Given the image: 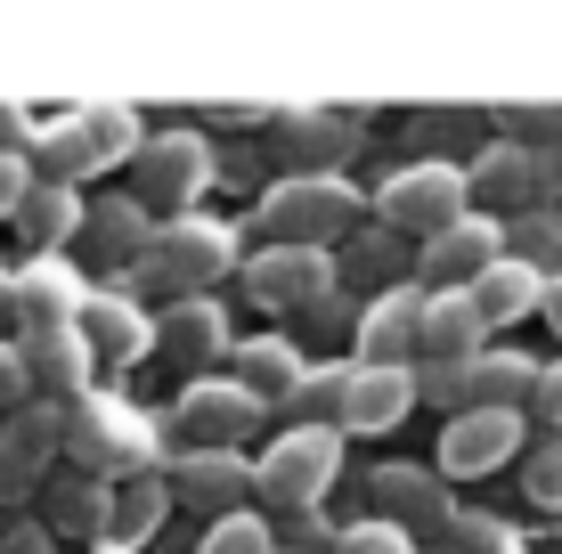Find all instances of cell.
Wrapping results in <instances>:
<instances>
[{
  "mask_svg": "<svg viewBox=\"0 0 562 554\" xmlns=\"http://www.w3.org/2000/svg\"><path fill=\"white\" fill-rule=\"evenodd\" d=\"M269 245H310V253H335V245L359 237V188L351 180H302V171H285L278 188L261 196Z\"/></svg>",
  "mask_w": 562,
  "mask_h": 554,
  "instance_id": "obj_1",
  "label": "cell"
},
{
  "mask_svg": "<svg viewBox=\"0 0 562 554\" xmlns=\"http://www.w3.org/2000/svg\"><path fill=\"white\" fill-rule=\"evenodd\" d=\"M335 473H342V432L335 425H294V432H278V441L261 449L254 482L278 513H318V498L335 489Z\"/></svg>",
  "mask_w": 562,
  "mask_h": 554,
  "instance_id": "obj_2",
  "label": "cell"
},
{
  "mask_svg": "<svg viewBox=\"0 0 562 554\" xmlns=\"http://www.w3.org/2000/svg\"><path fill=\"white\" fill-rule=\"evenodd\" d=\"M375 213H383L392 237H424L432 245L440 228H457L464 213H473V188H464L457 163H408V171H392V180L375 188Z\"/></svg>",
  "mask_w": 562,
  "mask_h": 554,
  "instance_id": "obj_3",
  "label": "cell"
},
{
  "mask_svg": "<svg viewBox=\"0 0 562 554\" xmlns=\"http://www.w3.org/2000/svg\"><path fill=\"white\" fill-rule=\"evenodd\" d=\"M66 449L90 465V482H131L147 473V416L123 408V399H74L66 408Z\"/></svg>",
  "mask_w": 562,
  "mask_h": 554,
  "instance_id": "obj_4",
  "label": "cell"
},
{
  "mask_svg": "<svg viewBox=\"0 0 562 554\" xmlns=\"http://www.w3.org/2000/svg\"><path fill=\"white\" fill-rule=\"evenodd\" d=\"M464 188H473V213H490V221H521V213H538V204H547L554 163L538 156L530 139H497V147H481V156H473Z\"/></svg>",
  "mask_w": 562,
  "mask_h": 554,
  "instance_id": "obj_5",
  "label": "cell"
},
{
  "mask_svg": "<svg viewBox=\"0 0 562 554\" xmlns=\"http://www.w3.org/2000/svg\"><path fill=\"white\" fill-rule=\"evenodd\" d=\"M228 261H237V237H228L221 221L188 213V221H164V228H155L147 278H155V285H171L180 302H196L212 278H228Z\"/></svg>",
  "mask_w": 562,
  "mask_h": 554,
  "instance_id": "obj_6",
  "label": "cell"
},
{
  "mask_svg": "<svg viewBox=\"0 0 562 554\" xmlns=\"http://www.w3.org/2000/svg\"><path fill=\"white\" fill-rule=\"evenodd\" d=\"M204 171H212V156H204L196 131H164V139H147L139 163H131V204H147V213H164V221H188Z\"/></svg>",
  "mask_w": 562,
  "mask_h": 554,
  "instance_id": "obj_7",
  "label": "cell"
},
{
  "mask_svg": "<svg viewBox=\"0 0 562 554\" xmlns=\"http://www.w3.org/2000/svg\"><path fill=\"white\" fill-rule=\"evenodd\" d=\"M335 278H342V261L310 253V245H269V253H254V270H245L254 302H269V310H326Z\"/></svg>",
  "mask_w": 562,
  "mask_h": 554,
  "instance_id": "obj_8",
  "label": "cell"
},
{
  "mask_svg": "<svg viewBox=\"0 0 562 554\" xmlns=\"http://www.w3.org/2000/svg\"><path fill=\"white\" fill-rule=\"evenodd\" d=\"M164 482H171V506H196L212 522H228V513H245V498H261L254 456H237V449H188Z\"/></svg>",
  "mask_w": 562,
  "mask_h": 554,
  "instance_id": "obj_9",
  "label": "cell"
},
{
  "mask_svg": "<svg viewBox=\"0 0 562 554\" xmlns=\"http://www.w3.org/2000/svg\"><path fill=\"white\" fill-rule=\"evenodd\" d=\"M497 261H506V221L464 213L457 228H440V237L416 253V278H432V294H464V285L490 278Z\"/></svg>",
  "mask_w": 562,
  "mask_h": 554,
  "instance_id": "obj_10",
  "label": "cell"
},
{
  "mask_svg": "<svg viewBox=\"0 0 562 554\" xmlns=\"http://www.w3.org/2000/svg\"><path fill=\"white\" fill-rule=\"evenodd\" d=\"M530 449V432H521V416H490V408H464L440 425V473L449 482H481V473L514 465V456Z\"/></svg>",
  "mask_w": 562,
  "mask_h": 554,
  "instance_id": "obj_11",
  "label": "cell"
},
{
  "mask_svg": "<svg viewBox=\"0 0 562 554\" xmlns=\"http://www.w3.org/2000/svg\"><path fill=\"white\" fill-rule=\"evenodd\" d=\"M57 449H66V408H57V399H25V408L0 425V498H25L49 473Z\"/></svg>",
  "mask_w": 562,
  "mask_h": 554,
  "instance_id": "obj_12",
  "label": "cell"
},
{
  "mask_svg": "<svg viewBox=\"0 0 562 554\" xmlns=\"http://www.w3.org/2000/svg\"><path fill=\"white\" fill-rule=\"evenodd\" d=\"M9 302H16V335H57V327H74V318H82L90 285L74 278V261H57V253H33L25 270H16Z\"/></svg>",
  "mask_w": 562,
  "mask_h": 554,
  "instance_id": "obj_13",
  "label": "cell"
},
{
  "mask_svg": "<svg viewBox=\"0 0 562 554\" xmlns=\"http://www.w3.org/2000/svg\"><path fill=\"white\" fill-rule=\"evenodd\" d=\"M254 416H261V399L237 375H212V384H188V399H180V441L188 449H237L254 432Z\"/></svg>",
  "mask_w": 562,
  "mask_h": 554,
  "instance_id": "obj_14",
  "label": "cell"
},
{
  "mask_svg": "<svg viewBox=\"0 0 562 554\" xmlns=\"http://www.w3.org/2000/svg\"><path fill=\"white\" fill-rule=\"evenodd\" d=\"M359 368H416V342H424V294L416 285H392L359 310Z\"/></svg>",
  "mask_w": 562,
  "mask_h": 554,
  "instance_id": "obj_15",
  "label": "cell"
},
{
  "mask_svg": "<svg viewBox=\"0 0 562 554\" xmlns=\"http://www.w3.org/2000/svg\"><path fill=\"white\" fill-rule=\"evenodd\" d=\"M375 522H400L416 539V530H449L457 506H449V473L440 465H383L375 473Z\"/></svg>",
  "mask_w": 562,
  "mask_h": 554,
  "instance_id": "obj_16",
  "label": "cell"
},
{
  "mask_svg": "<svg viewBox=\"0 0 562 554\" xmlns=\"http://www.w3.org/2000/svg\"><path fill=\"white\" fill-rule=\"evenodd\" d=\"M538 359L506 351V342H490L481 359H464V408H490V416H521L538 399Z\"/></svg>",
  "mask_w": 562,
  "mask_h": 554,
  "instance_id": "obj_17",
  "label": "cell"
},
{
  "mask_svg": "<svg viewBox=\"0 0 562 554\" xmlns=\"http://www.w3.org/2000/svg\"><path fill=\"white\" fill-rule=\"evenodd\" d=\"M416 408V368H359L351 359V399H342V432H392Z\"/></svg>",
  "mask_w": 562,
  "mask_h": 554,
  "instance_id": "obj_18",
  "label": "cell"
},
{
  "mask_svg": "<svg viewBox=\"0 0 562 554\" xmlns=\"http://www.w3.org/2000/svg\"><path fill=\"white\" fill-rule=\"evenodd\" d=\"M464 294H473V310H481V327H521V318H530V310H547V270H530V261H497V270L490 278H473V285H464Z\"/></svg>",
  "mask_w": 562,
  "mask_h": 554,
  "instance_id": "obj_19",
  "label": "cell"
},
{
  "mask_svg": "<svg viewBox=\"0 0 562 554\" xmlns=\"http://www.w3.org/2000/svg\"><path fill=\"white\" fill-rule=\"evenodd\" d=\"M74 335H82L99 359H147V351H155V318H139L123 294H99V285H90V302H82V318H74Z\"/></svg>",
  "mask_w": 562,
  "mask_h": 554,
  "instance_id": "obj_20",
  "label": "cell"
},
{
  "mask_svg": "<svg viewBox=\"0 0 562 554\" xmlns=\"http://www.w3.org/2000/svg\"><path fill=\"white\" fill-rule=\"evenodd\" d=\"M302 351L285 335H254V342H237V384L261 399V408H294V392H302Z\"/></svg>",
  "mask_w": 562,
  "mask_h": 554,
  "instance_id": "obj_21",
  "label": "cell"
},
{
  "mask_svg": "<svg viewBox=\"0 0 562 554\" xmlns=\"http://www.w3.org/2000/svg\"><path fill=\"white\" fill-rule=\"evenodd\" d=\"M155 228H164V221H155L147 204H123V196H114V204H90L82 245H90L99 261H131V270H147V253H155Z\"/></svg>",
  "mask_w": 562,
  "mask_h": 554,
  "instance_id": "obj_22",
  "label": "cell"
},
{
  "mask_svg": "<svg viewBox=\"0 0 562 554\" xmlns=\"http://www.w3.org/2000/svg\"><path fill=\"white\" fill-rule=\"evenodd\" d=\"M155 351L164 359H180V368H204L212 351H228V318L212 310V302H171L164 318H155Z\"/></svg>",
  "mask_w": 562,
  "mask_h": 554,
  "instance_id": "obj_23",
  "label": "cell"
},
{
  "mask_svg": "<svg viewBox=\"0 0 562 554\" xmlns=\"http://www.w3.org/2000/svg\"><path fill=\"white\" fill-rule=\"evenodd\" d=\"M490 327H481L473 294H424V342L416 359H481L490 342H481Z\"/></svg>",
  "mask_w": 562,
  "mask_h": 554,
  "instance_id": "obj_24",
  "label": "cell"
},
{
  "mask_svg": "<svg viewBox=\"0 0 562 554\" xmlns=\"http://www.w3.org/2000/svg\"><path fill=\"white\" fill-rule=\"evenodd\" d=\"M82 221H90V204L74 196V188H57V180H33L25 204H16V228L33 237V253H57V245H74V237H82Z\"/></svg>",
  "mask_w": 562,
  "mask_h": 554,
  "instance_id": "obj_25",
  "label": "cell"
},
{
  "mask_svg": "<svg viewBox=\"0 0 562 554\" xmlns=\"http://www.w3.org/2000/svg\"><path fill=\"white\" fill-rule=\"evenodd\" d=\"M285 156L302 180H335V163L351 156V114H285Z\"/></svg>",
  "mask_w": 562,
  "mask_h": 554,
  "instance_id": "obj_26",
  "label": "cell"
},
{
  "mask_svg": "<svg viewBox=\"0 0 562 554\" xmlns=\"http://www.w3.org/2000/svg\"><path fill=\"white\" fill-rule=\"evenodd\" d=\"M106 530H114V489L106 482H57L49 489V539H90V546H106Z\"/></svg>",
  "mask_w": 562,
  "mask_h": 554,
  "instance_id": "obj_27",
  "label": "cell"
},
{
  "mask_svg": "<svg viewBox=\"0 0 562 554\" xmlns=\"http://www.w3.org/2000/svg\"><path fill=\"white\" fill-rule=\"evenodd\" d=\"M16 351H25L33 392H74V384L90 375V342L74 335V327H57V335H16Z\"/></svg>",
  "mask_w": 562,
  "mask_h": 554,
  "instance_id": "obj_28",
  "label": "cell"
},
{
  "mask_svg": "<svg viewBox=\"0 0 562 554\" xmlns=\"http://www.w3.org/2000/svg\"><path fill=\"white\" fill-rule=\"evenodd\" d=\"M164 513H171V482L164 473H131V482H114V530H106V546L114 539H155L164 530Z\"/></svg>",
  "mask_w": 562,
  "mask_h": 554,
  "instance_id": "obj_29",
  "label": "cell"
},
{
  "mask_svg": "<svg viewBox=\"0 0 562 554\" xmlns=\"http://www.w3.org/2000/svg\"><path fill=\"white\" fill-rule=\"evenodd\" d=\"M25 163H33V180H57V188H74V180H82L90 163H99V147H90L82 114H74V123H57V131H42Z\"/></svg>",
  "mask_w": 562,
  "mask_h": 554,
  "instance_id": "obj_30",
  "label": "cell"
},
{
  "mask_svg": "<svg viewBox=\"0 0 562 554\" xmlns=\"http://www.w3.org/2000/svg\"><path fill=\"white\" fill-rule=\"evenodd\" d=\"M506 253L554 278V261H562V221H554V213H521V221H506Z\"/></svg>",
  "mask_w": 562,
  "mask_h": 554,
  "instance_id": "obj_31",
  "label": "cell"
},
{
  "mask_svg": "<svg viewBox=\"0 0 562 554\" xmlns=\"http://www.w3.org/2000/svg\"><path fill=\"white\" fill-rule=\"evenodd\" d=\"M82 131H90V147H99V163H123V156L139 163V147H147V139H139V114H131V106H90Z\"/></svg>",
  "mask_w": 562,
  "mask_h": 554,
  "instance_id": "obj_32",
  "label": "cell"
},
{
  "mask_svg": "<svg viewBox=\"0 0 562 554\" xmlns=\"http://www.w3.org/2000/svg\"><path fill=\"white\" fill-rule=\"evenodd\" d=\"M335 261H342V270H359L367 285H383V294L400 285V237H392V228H383V237H375V228H367V237H351Z\"/></svg>",
  "mask_w": 562,
  "mask_h": 554,
  "instance_id": "obj_33",
  "label": "cell"
},
{
  "mask_svg": "<svg viewBox=\"0 0 562 554\" xmlns=\"http://www.w3.org/2000/svg\"><path fill=\"white\" fill-rule=\"evenodd\" d=\"M342 399H351V368H318V375H302L294 408H302V425H335L342 432Z\"/></svg>",
  "mask_w": 562,
  "mask_h": 554,
  "instance_id": "obj_34",
  "label": "cell"
},
{
  "mask_svg": "<svg viewBox=\"0 0 562 554\" xmlns=\"http://www.w3.org/2000/svg\"><path fill=\"white\" fill-rule=\"evenodd\" d=\"M521 489H530L538 506H554V513H562V432H547V441L521 449Z\"/></svg>",
  "mask_w": 562,
  "mask_h": 554,
  "instance_id": "obj_35",
  "label": "cell"
},
{
  "mask_svg": "<svg viewBox=\"0 0 562 554\" xmlns=\"http://www.w3.org/2000/svg\"><path fill=\"white\" fill-rule=\"evenodd\" d=\"M204 554H278V522H261V513H228V522H212Z\"/></svg>",
  "mask_w": 562,
  "mask_h": 554,
  "instance_id": "obj_36",
  "label": "cell"
},
{
  "mask_svg": "<svg viewBox=\"0 0 562 554\" xmlns=\"http://www.w3.org/2000/svg\"><path fill=\"white\" fill-rule=\"evenodd\" d=\"M440 539H449V554H521V546H514V530H506V522H490V513H457Z\"/></svg>",
  "mask_w": 562,
  "mask_h": 554,
  "instance_id": "obj_37",
  "label": "cell"
},
{
  "mask_svg": "<svg viewBox=\"0 0 562 554\" xmlns=\"http://www.w3.org/2000/svg\"><path fill=\"white\" fill-rule=\"evenodd\" d=\"M416 399H440L449 416H464V359H416Z\"/></svg>",
  "mask_w": 562,
  "mask_h": 554,
  "instance_id": "obj_38",
  "label": "cell"
},
{
  "mask_svg": "<svg viewBox=\"0 0 562 554\" xmlns=\"http://www.w3.org/2000/svg\"><path fill=\"white\" fill-rule=\"evenodd\" d=\"M335 554H416V539H408L400 522H351V530L335 539Z\"/></svg>",
  "mask_w": 562,
  "mask_h": 554,
  "instance_id": "obj_39",
  "label": "cell"
},
{
  "mask_svg": "<svg viewBox=\"0 0 562 554\" xmlns=\"http://www.w3.org/2000/svg\"><path fill=\"white\" fill-rule=\"evenodd\" d=\"M342 530H326V513H285L278 522V554H310V546H335Z\"/></svg>",
  "mask_w": 562,
  "mask_h": 554,
  "instance_id": "obj_40",
  "label": "cell"
},
{
  "mask_svg": "<svg viewBox=\"0 0 562 554\" xmlns=\"http://www.w3.org/2000/svg\"><path fill=\"white\" fill-rule=\"evenodd\" d=\"M25 188H33L25 147H0V213H9V221H16V204H25Z\"/></svg>",
  "mask_w": 562,
  "mask_h": 554,
  "instance_id": "obj_41",
  "label": "cell"
},
{
  "mask_svg": "<svg viewBox=\"0 0 562 554\" xmlns=\"http://www.w3.org/2000/svg\"><path fill=\"white\" fill-rule=\"evenodd\" d=\"M530 408H538V416H547V425L562 432V359H554L547 375H538V399H530Z\"/></svg>",
  "mask_w": 562,
  "mask_h": 554,
  "instance_id": "obj_42",
  "label": "cell"
},
{
  "mask_svg": "<svg viewBox=\"0 0 562 554\" xmlns=\"http://www.w3.org/2000/svg\"><path fill=\"white\" fill-rule=\"evenodd\" d=\"M0 554H57V539H49V530H9V539H0Z\"/></svg>",
  "mask_w": 562,
  "mask_h": 554,
  "instance_id": "obj_43",
  "label": "cell"
},
{
  "mask_svg": "<svg viewBox=\"0 0 562 554\" xmlns=\"http://www.w3.org/2000/svg\"><path fill=\"white\" fill-rule=\"evenodd\" d=\"M562 106H514V131H554Z\"/></svg>",
  "mask_w": 562,
  "mask_h": 554,
  "instance_id": "obj_44",
  "label": "cell"
},
{
  "mask_svg": "<svg viewBox=\"0 0 562 554\" xmlns=\"http://www.w3.org/2000/svg\"><path fill=\"white\" fill-rule=\"evenodd\" d=\"M547 318H554V335H562V270L547 278Z\"/></svg>",
  "mask_w": 562,
  "mask_h": 554,
  "instance_id": "obj_45",
  "label": "cell"
},
{
  "mask_svg": "<svg viewBox=\"0 0 562 554\" xmlns=\"http://www.w3.org/2000/svg\"><path fill=\"white\" fill-rule=\"evenodd\" d=\"M9 285H16V278H9V270H0V318H16V302H9Z\"/></svg>",
  "mask_w": 562,
  "mask_h": 554,
  "instance_id": "obj_46",
  "label": "cell"
},
{
  "mask_svg": "<svg viewBox=\"0 0 562 554\" xmlns=\"http://www.w3.org/2000/svg\"><path fill=\"white\" fill-rule=\"evenodd\" d=\"M90 554H123V546H90Z\"/></svg>",
  "mask_w": 562,
  "mask_h": 554,
  "instance_id": "obj_47",
  "label": "cell"
}]
</instances>
